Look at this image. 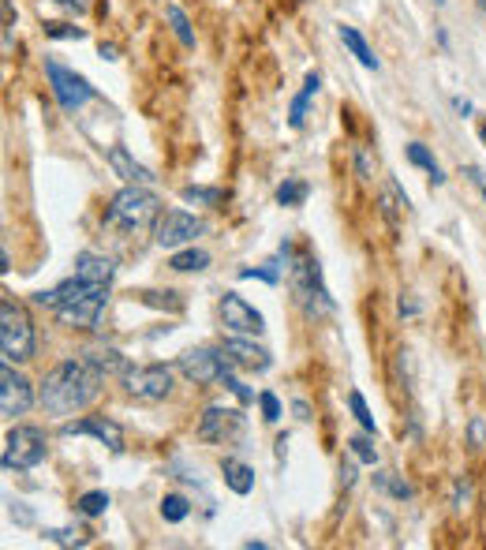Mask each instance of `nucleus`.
Here are the masks:
<instances>
[{
	"mask_svg": "<svg viewBox=\"0 0 486 550\" xmlns=\"http://www.w3.org/2000/svg\"><path fill=\"white\" fill-rule=\"evenodd\" d=\"M83 360H90V363H94L101 374H120V378H124V374L131 371V367H127V360H124L116 349H109V345H101V349L83 352Z\"/></svg>",
	"mask_w": 486,
	"mask_h": 550,
	"instance_id": "nucleus-21",
	"label": "nucleus"
},
{
	"mask_svg": "<svg viewBox=\"0 0 486 550\" xmlns=\"http://www.w3.org/2000/svg\"><path fill=\"white\" fill-rule=\"evenodd\" d=\"M106 158H109V168H113L120 180H127V184H154V173H150V168L138 165L124 147H109Z\"/></svg>",
	"mask_w": 486,
	"mask_h": 550,
	"instance_id": "nucleus-16",
	"label": "nucleus"
},
{
	"mask_svg": "<svg viewBox=\"0 0 486 550\" xmlns=\"http://www.w3.org/2000/svg\"><path fill=\"white\" fill-rule=\"evenodd\" d=\"M464 502H468V487L457 484V509H464Z\"/></svg>",
	"mask_w": 486,
	"mask_h": 550,
	"instance_id": "nucleus-41",
	"label": "nucleus"
},
{
	"mask_svg": "<svg viewBox=\"0 0 486 550\" xmlns=\"http://www.w3.org/2000/svg\"><path fill=\"white\" fill-rule=\"evenodd\" d=\"M46 539L56 546H86L90 532L86 528H46Z\"/></svg>",
	"mask_w": 486,
	"mask_h": 550,
	"instance_id": "nucleus-25",
	"label": "nucleus"
},
{
	"mask_svg": "<svg viewBox=\"0 0 486 550\" xmlns=\"http://www.w3.org/2000/svg\"><path fill=\"white\" fill-rule=\"evenodd\" d=\"M165 15H168V23H172V34L180 38V46H187V49H195V34H191V23H187V15H184V8H177V5H168L165 8Z\"/></svg>",
	"mask_w": 486,
	"mask_h": 550,
	"instance_id": "nucleus-24",
	"label": "nucleus"
},
{
	"mask_svg": "<svg viewBox=\"0 0 486 550\" xmlns=\"http://www.w3.org/2000/svg\"><path fill=\"white\" fill-rule=\"evenodd\" d=\"M408 161L411 165H420L423 173H430V180L434 184H445V173H441V165L434 161V154L423 147V143H408Z\"/></svg>",
	"mask_w": 486,
	"mask_h": 550,
	"instance_id": "nucleus-23",
	"label": "nucleus"
},
{
	"mask_svg": "<svg viewBox=\"0 0 486 550\" xmlns=\"http://www.w3.org/2000/svg\"><path fill=\"white\" fill-rule=\"evenodd\" d=\"M292 289H296V300L303 303L307 315H329L333 311V296L329 289L322 285V270L315 259H299L296 270H292Z\"/></svg>",
	"mask_w": 486,
	"mask_h": 550,
	"instance_id": "nucleus-5",
	"label": "nucleus"
},
{
	"mask_svg": "<svg viewBox=\"0 0 486 550\" xmlns=\"http://www.w3.org/2000/svg\"><path fill=\"white\" fill-rule=\"evenodd\" d=\"M319 87H322V76H319V72H310V76L303 79V90L292 97V109H289V124H292V127H303L307 106H310V97L319 94Z\"/></svg>",
	"mask_w": 486,
	"mask_h": 550,
	"instance_id": "nucleus-20",
	"label": "nucleus"
},
{
	"mask_svg": "<svg viewBox=\"0 0 486 550\" xmlns=\"http://www.w3.org/2000/svg\"><path fill=\"white\" fill-rule=\"evenodd\" d=\"M206 232V221L202 218H195V214H187V210H165L161 218H157V248H165V251H177V248H184V244H195V236H202Z\"/></svg>",
	"mask_w": 486,
	"mask_h": 550,
	"instance_id": "nucleus-9",
	"label": "nucleus"
},
{
	"mask_svg": "<svg viewBox=\"0 0 486 550\" xmlns=\"http://www.w3.org/2000/svg\"><path fill=\"white\" fill-rule=\"evenodd\" d=\"M60 434H64V438L90 434V438H97L101 445H109L113 453H124V431H120V423H113V420H106V416H86V420H72V423H64V427H60Z\"/></svg>",
	"mask_w": 486,
	"mask_h": 550,
	"instance_id": "nucleus-14",
	"label": "nucleus"
},
{
	"mask_svg": "<svg viewBox=\"0 0 486 550\" xmlns=\"http://www.w3.org/2000/svg\"><path fill=\"white\" fill-rule=\"evenodd\" d=\"M374 487L386 491V494H393V498H400V502L411 498V487L404 484V479H397V472H378V475H374Z\"/></svg>",
	"mask_w": 486,
	"mask_h": 550,
	"instance_id": "nucleus-27",
	"label": "nucleus"
},
{
	"mask_svg": "<svg viewBox=\"0 0 486 550\" xmlns=\"http://www.w3.org/2000/svg\"><path fill=\"white\" fill-rule=\"evenodd\" d=\"M307 184L303 180H285L281 188H277V202L281 206H303V199H307Z\"/></svg>",
	"mask_w": 486,
	"mask_h": 550,
	"instance_id": "nucleus-29",
	"label": "nucleus"
},
{
	"mask_svg": "<svg viewBox=\"0 0 486 550\" xmlns=\"http://www.w3.org/2000/svg\"><path fill=\"white\" fill-rule=\"evenodd\" d=\"M106 303H109V289H101V292H90L83 300H72V303H56L53 311H56V322L60 326H72V330H94L101 311H106Z\"/></svg>",
	"mask_w": 486,
	"mask_h": 550,
	"instance_id": "nucleus-11",
	"label": "nucleus"
},
{
	"mask_svg": "<svg viewBox=\"0 0 486 550\" xmlns=\"http://www.w3.org/2000/svg\"><path fill=\"white\" fill-rule=\"evenodd\" d=\"M46 76H49V83H53V94H56V101H60L64 113H76L79 106H86V101L94 97V87H90L83 76H76L72 67H64V64H56V60H46Z\"/></svg>",
	"mask_w": 486,
	"mask_h": 550,
	"instance_id": "nucleus-7",
	"label": "nucleus"
},
{
	"mask_svg": "<svg viewBox=\"0 0 486 550\" xmlns=\"http://www.w3.org/2000/svg\"><path fill=\"white\" fill-rule=\"evenodd\" d=\"M243 427H248V420H243L239 408H225V404H210L202 412L198 420V438L202 442H214V445H232Z\"/></svg>",
	"mask_w": 486,
	"mask_h": 550,
	"instance_id": "nucleus-6",
	"label": "nucleus"
},
{
	"mask_svg": "<svg viewBox=\"0 0 486 550\" xmlns=\"http://www.w3.org/2000/svg\"><path fill=\"white\" fill-rule=\"evenodd\" d=\"M356 173H359V180H370V177H374V161H370L367 147H356Z\"/></svg>",
	"mask_w": 486,
	"mask_h": 550,
	"instance_id": "nucleus-37",
	"label": "nucleus"
},
{
	"mask_svg": "<svg viewBox=\"0 0 486 550\" xmlns=\"http://www.w3.org/2000/svg\"><path fill=\"white\" fill-rule=\"evenodd\" d=\"M221 475H225V484L232 494H251L255 491V468H248L243 461L236 457H225L221 461Z\"/></svg>",
	"mask_w": 486,
	"mask_h": 550,
	"instance_id": "nucleus-19",
	"label": "nucleus"
},
{
	"mask_svg": "<svg viewBox=\"0 0 486 550\" xmlns=\"http://www.w3.org/2000/svg\"><path fill=\"white\" fill-rule=\"evenodd\" d=\"M49 453V438L42 427H30V423H19L5 434V457H0V464H5L8 472H30L38 468Z\"/></svg>",
	"mask_w": 486,
	"mask_h": 550,
	"instance_id": "nucleus-4",
	"label": "nucleus"
},
{
	"mask_svg": "<svg viewBox=\"0 0 486 550\" xmlns=\"http://www.w3.org/2000/svg\"><path fill=\"white\" fill-rule=\"evenodd\" d=\"M482 438H486V431H482V420H471V450H479V445H482Z\"/></svg>",
	"mask_w": 486,
	"mask_h": 550,
	"instance_id": "nucleus-38",
	"label": "nucleus"
},
{
	"mask_svg": "<svg viewBox=\"0 0 486 550\" xmlns=\"http://www.w3.org/2000/svg\"><path fill=\"white\" fill-rule=\"evenodd\" d=\"M157 214H161V199L154 191H147L143 184H131L113 195L109 210H106V225L135 232V229H147L150 221H157Z\"/></svg>",
	"mask_w": 486,
	"mask_h": 550,
	"instance_id": "nucleus-2",
	"label": "nucleus"
},
{
	"mask_svg": "<svg viewBox=\"0 0 486 550\" xmlns=\"http://www.w3.org/2000/svg\"><path fill=\"white\" fill-rule=\"evenodd\" d=\"M221 382H225V390H228V393H236V397H239V404H251V401H255V393H251L248 386H243L232 371H225V374H221Z\"/></svg>",
	"mask_w": 486,
	"mask_h": 550,
	"instance_id": "nucleus-36",
	"label": "nucleus"
},
{
	"mask_svg": "<svg viewBox=\"0 0 486 550\" xmlns=\"http://www.w3.org/2000/svg\"><path fill=\"white\" fill-rule=\"evenodd\" d=\"M101 378L106 374L90 360H64L42 378L38 401L49 416H76L86 404H94V397L101 393Z\"/></svg>",
	"mask_w": 486,
	"mask_h": 550,
	"instance_id": "nucleus-1",
	"label": "nucleus"
},
{
	"mask_svg": "<svg viewBox=\"0 0 486 550\" xmlns=\"http://www.w3.org/2000/svg\"><path fill=\"white\" fill-rule=\"evenodd\" d=\"M337 38L344 42V49H349L363 67H370V72H378V56H374V49L367 46V38H363V34L356 30V26H349V23H344V26H337Z\"/></svg>",
	"mask_w": 486,
	"mask_h": 550,
	"instance_id": "nucleus-18",
	"label": "nucleus"
},
{
	"mask_svg": "<svg viewBox=\"0 0 486 550\" xmlns=\"http://www.w3.org/2000/svg\"><path fill=\"white\" fill-rule=\"evenodd\" d=\"M258 404H262V420L266 423H277V420H281V401H277V393H258Z\"/></svg>",
	"mask_w": 486,
	"mask_h": 550,
	"instance_id": "nucleus-35",
	"label": "nucleus"
},
{
	"mask_svg": "<svg viewBox=\"0 0 486 550\" xmlns=\"http://www.w3.org/2000/svg\"><path fill=\"white\" fill-rule=\"evenodd\" d=\"M124 390L135 401H165L172 393V367L150 363V367H131L124 374Z\"/></svg>",
	"mask_w": 486,
	"mask_h": 550,
	"instance_id": "nucleus-8",
	"label": "nucleus"
},
{
	"mask_svg": "<svg viewBox=\"0 0 486 550\" xmlns=\"http://www.w3.org/2000/svg\"><path fill=\"white\" fill-rule=\"evenodd\" d=\"M76 273H79V278H86V281L109 285L113 273H116V266H113V259L97 255V251H79V255H76Z\"/></svg>",
	"mask_w": 486,
	"mask_h": 550,
	"instance_id": "nucleus-17",
	"label": "nucleus"
},
{
	"mask_svg": "<svg viewBox=\"0 0 486 550\" xmlns=\"http://www.w3.org/2000/svg\"><path fill=\"white\" fill-rule=\"evenodd\" d=\"M56 5H64V8H72V12H86V0H56Z\"/></svg>",
	"mask_w": 486,
	"mask_h": 550,
	"instance_id": "nucleus-39",
	"label": "nucleus"
},
{
	"mask_svg": "<svg viewBox=\"0 0 486 550\" xmlns=\"http://www.w3.org/2000/svg\"><path fill=\"white\" fill-rule=\"evenodd\" d=\"M349 408H352V416L359 420V427L367 431V434H374L378 427H374V416H370V408H367V401H363V393L359 390H352L349 393Z\"/></svg>",
	"mask_w": 486,
	"mask_h": 550,
	"instance_id": "nucleus-30",
	"label": "nucleus"
},
{
	"mask_svg": "<svg viewBox=\"0 0 486 550\" xmlns=\"http://www.w3.org/2000/svg\"><path fill=\"white\" fill-rule=\"evenodd\" d=\"M221 352H225L228 363H236L243 371H269V363H273L266 349L251 345V341H243V337H228L225 345H221Z\"/></svg>",
	"mask_w": 486,
	"mask_h": 550,
	"instance_id": "nucleus-15",
	"label": "nucleus"
},
{
	"mask_svg": "<svg viewBox=\"0 0 486 550\" xmlns=\"http://www.w3.org/2000/svg\"><path fill=\"white\" fill-rule=\"evenodd\" d=\"M482 199H486V184H482Z\"/></svg>",
	"mask_w": 486,
	"mask_h": 550,
	"instance_id": "nucleus-43",
	"label": "nucleus"
},
{
	"mask_svg": "<svg viewBox=\"0 0 486 550\" xmlns=\"http://www.w3.org/2000/svg\"><path fill=\"white\" fill-rule=\"evenodd\" d=\"M434 5H445V0H434Z\"/></svg>",
	"mask_w": 486,
	"mask_h": 550,
	"instance_id": "nucleus-44",
	"label": "nucleus"
},
{
	"mask_svg": "<svg viewBox=\"0 0 486 550\" xmlns=\"http://www.w3.org/2000/svg\"><path fill=\"white\" fill-rule=\"evenodd\" d=\"M168 266L177 270V273H198V270L210 266V251H202V248H184V251H177V255L168 259Z\"/></svg>",
	"mask_w": 486,
	"mask_h": 550,
	"instance_id": "nucleus-22",
	"label": "nucleus"
},
{
	"mask_svg": "<svg viewBox=\"0 0 486 550\" xmlns=\"http://www.w3.org/2000/svg\"><path fill=\"white\" fill-rule=\"evenodd\" d=\"M239 278H243V281H251V278H262V281L277 285V281H281V273H277V262H266V266H255V270H239Z\"/></svg>",
	"mask_w": 486,
	"mask_h": 550,
	"instance_id": "nucleus-34",
	"label": "nucleus"
},
{
	"mask_svg": "<svg viewBox=\"0 0 486 550\" xmlns=\"http://www.w3.org/2000/svg\"><path fill=\"white\" fill-rule=\"evenodd\" d=\"M76 509L83 513V517H101V513L109 509V494H106V491H86V494L76 502Z\"/></svg>",
	"mask_w": 486,
	"mask_h": 550,
	"instance_id": "nucleus-28",
	"label": "nucleus"
},
{
	"mask_svg": "<svg viewBox=\"0 0 486 550\" xmlns=\"http://www.w3.org/2000/svg\"><path fill=\"white\" fill-rule=\"evenodd\" d=\"M30 404H34L30 378L19 374L12 360H5V367H0V412H5L8 420H15V416H26Z\"/></svg>",
	"mask_w": 486,
	"mask_h": 550,
	"instance_id": "nucleus-10",
	"label": "nucleus"
},
{
	"mask_svg": "<svg viewBox=\"0 0 486 550\" xmlns=\"http://www.w3.org/2000/svg\"><path fill=\"white\" fill-rule=\"evenodd\" d=\"M0 352L12 363H26L34 356V322L12 296L0 300Z\"/></svg>",
	"mask_w": 486,
	"mask_h": 550,
	"instance_id": "nucleus-3",
	"label": "nucleus"
},
{
	"mask_svg": "<svg viewBox=\"0 0 486 550\" xmlns=\"http://www.w3.org/2000/svg\"><path fill=\"white\" fill-rule=\"evenodd\" d=\"M46 34H49V38H60V42H79V38H83V26H72V23H46Z\"/></svg>",
	"mask_w": 486,
	"mask_h": 550,
	"instance_id": "nucleus-33",
	"label": "nucleus"
},
{
	"mask_svg": "<svg viewBox=\"0 0 486 550\" xmlns=\"http://www.w3.org/2000/svg\"><path fill=\"white\" fill-rule=\"evenodd\" d=\"M180 195H184V202H202V206H218L221 202V188H195V184H187Z\"/></svg>",
	"mask_w": 486,
	"mask_h": 550,
	"instance_id": "nucleus-31",
	"label": "nucleus"
},
{
	"mask_svg": "<svg viewBox=\"0 0 486 550\" xmlns=\"http://www.w3.org/2000/svg\"><path fill=\"white\" fill-rule=\"evenodd\" d=\"M228 371V360L225 352H210V349H191L180 356V374L195 386H210V382H221V374Z\"/></svg>",
	"mask_w": 486,
	"mask_h": 550,
	"instance_id": "nucleus-13",
	"label": "nucleus"
},
{
	"mask_svg": "<svg viewBox=\"0 0 486 550\" xmlns=\"http://www.w3.org/2000/svg\"><path fill=\"white\" fill-rule=\"evenodd\" d=\"M349 450L363 461V464H374L378 461V450H374V442L370 438H363V434H356V438H349Z\"/></svg>",
	"mask_w": 486,
	"mask_h": 550,
	"instance_id": "nucleus-32",
	"label": "nucleus"
},
{
	"mask_svg": "<svg viewBox=\"0 0 486 550\" xmlns=\"http://www.w3.org/2000/svg\"><path fill=\"white\" fill-rule=\"evenodd\" d=\"M187 513H191V502H187L184 494H165V498H161V517H165L168 525H180Z\"/></svg>",
	"mask_w": 486,
	"mask_h": 550,
	"instance_id": "nucleus-26",
	"label": "nucleus"
},
{
	"mask_svg": "<svg viewBox=\"0 0 486 550\" xmlns=\"http://www.w3.org/2000/svg\"><path fill=\"white\" fill-rule=\"evenodd\" d=\"M453 109H457L461 117H468V113H471V101H468V97H457V101H453Z\"/></svg>",
	"mask_w": 486,
	"mask_h": 550,
	"instance_id": "nucleus-40",
	"label": "nucleus"
},
{
	"mask_svg": "<svg viewBox=\"0 0 486 550\" xmlns=\"http://www.w3.org/2000/svg\"><path fill=\"white\" fill-rule=\"evenodd\" d=\"M482 8H486V0H482Z\"/></svg>",
	"mask_w": 486,
	"mask_h": 550,
	"instance_id": "nucleus-45",
	"label": "nucleus"
},
{
	"mask_svg": "<svg viewBox=\"0 0 486 550\" xmlns=\"http://www.w3.org/2000/svg\"><path fill=\"white\" fill-rule=\"evenodd\" d=\"M479 135H482V143H486V120H482V127H479Z\"/></svg>",
	"mask_w": 486,
	"mask_h": 550,
	"instance_id": "nucleus-42",
	"label": "nucleus"
},
{
	"mask_svg": "<svg viewBox=\"0 0 486 550\" xmlns=\"http://www.w3.org/2000/svg\"><path fill=\"white\" fill-rule=\"evenodd\" d=\"M221 322H225V330L239 333V337H258V333L266 330L262 311H255V307L243 300V296H236V292H225V296H221Z\"/></svg>",
	"mask_w": 486,
	"mask_h": 550,
	"instance_id": "nucleus-12",
	"label": "nucleus"
}]
</instances>
